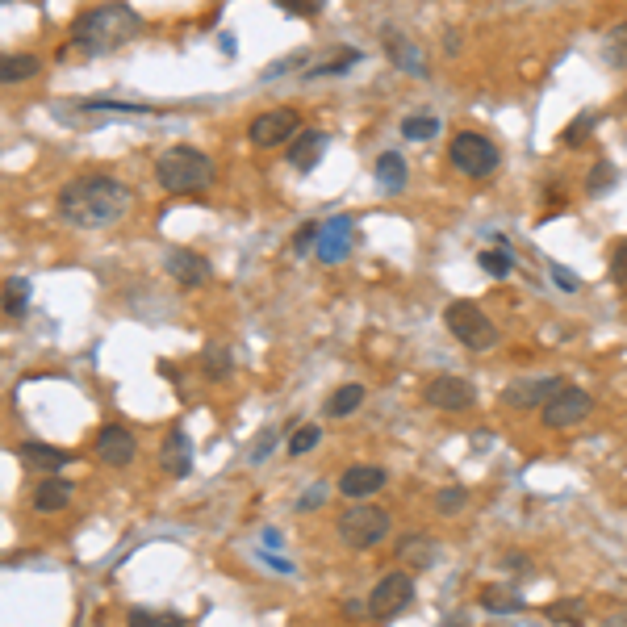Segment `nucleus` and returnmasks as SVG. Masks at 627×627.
I'll list each match as a JSON object with an SVG mask.
<instances>
[{
    "mask_svg": "<svg viewBox=\"0 0 627 627\" xmlns=\"http://www.w3.org/2000/svg\"><path fill=\"white\" fill-rule=\"evenodd\" d=\"M130 209V189L118 176H76L59 189V218L76 230H105Z\"/></svg>",
    "mask_w": 627,
    "mask_h": 627,
    "instance_id": "1",
    "label": "nucleus"
},
{
    "mask_svg": "<svg viewBox=\"0 0 627 627\" xmlns=\"http://www.w3.org/2000/svg\"><path fill=\"white\" fill-rule=\"evenodd\" d=\"M138 34H143V17H138L130 5H97L84 17H76L67 51H84V59H88V55H101V51H118V46H126Z\"/></svg>",
    "mask_w": 627,
    "mask_h": 627,
    "instance_id": "2",
    "label": "nucleus"
},
{
    "mask_svg": "<svg viewBox=\"0 0 627 627\" xmlns=\"http://www.w3.org/2000/svg\"><path fill=\"white\" fill-rule=\"evenodd\" d=\"M155 180L164 193L189 197V193H205L214 184V159L197 147H168L155 159Z\"/></svg>",
    "mask_w": 627,
    "mask_h": 627,
    "instance_id": "3",
    "label": "nucleus"
},
{
    "mask_svg": "<svg viewBox=\"0 0 627 627\" xmlns=\"http://www.w3.org/2000/svg\"><path fill=\"white\" fill-rule=\"evenodd\" d=\"M444 322L452 339H460V347H469V352H494L498 347V327L490 318H485V310L477 306V301H448L444 306Z\"/></svg>",
    "mask_w": 627,
    "mask_h": 627,
    "instance_id": "4",
    "label": "nucleus"
},
{
    "mask_svg": "<svg viewBox=\"0 0 627 627\" xmlns=\"http://www.w3.org/2000/svg\"><path fill=\"white\" fill-rule=\"evenodd\" d=\"M389 536V515L381 506H368V502H352L339 515V540L356 552H368L377 548L381 540Z\"/></svg>",
    "mask_w": 627,
    "mask_h": 627,
    "instance_id": "5",
    "label": "nucleus"
},
{
    "mask_svg": "<svg viewBox=\"0 0 627 627\" xmlns=\"http://www.w3.org/2000/svg\"><path fill=\"white\" fill-rule=\"evenodd\" d=\"M448 155H452V168L464 172V176H490L498 168V147L477 130H460L452 138Z\"/></svg>",
    "mask_w": 627,
    "mask_h": 627,
    "instance_id": "6",
    "label": "nucleus"
},
{
    "mask_svg": "<svg viewBox=\"0 0 627 627\" xmlns=\"http://www.w3.org/2000/svg\"><path fill=\"white\" fill-rule=\"evenodd\" d=\"M410 602H414V577L402 573V569H393L373 586V594H368V619L389 623V619H398Z\"/></svg>",
    "mask_w": 627,
    "mask_h": 627,
    "instance_id": "7",
    "label": "nucleus"
},
{
    "mask_svg": "<svg viewBox=\"0 0 627 627\" xmlns=\"http://www.w3.org/2000/svg\"><path fill=\"white\" fill-rule=\"evenodd\" d=\"M594 410V402H590V393L586 389H577V385H561L552 393V402L540 410V418H544V427L548 431H569V427H577V423H586V414Z\"/></svg>",
    "mask_w": 627,
    "mask_h": 627,
    "instance_id": "8",
    "label": "nucleus"
},
{
    "mask_svg": "<svg viewBox=\"0 0 627 627\" xmlns=\"http://www.w3.org/2000/svg\"><path fill=\"white\" fill-rule=\"evenodd\" d=\"M423 398H427V406H435V410L456 414V410H469V406L477 402V389H473V381H464V377H456V373H444V377L427 381Z\"/></svg>",
    "mask_w": 627,
    "mask_h": 627,
    "instance_id": "9",
    "label": "nucleus"
},
{
    "mask_svg": "<svg viewBox=\"0 0 627 627\" xmlns=\"http://www.w3.org/2000/svg\"><path fill=\"white\" fill-rule=\"evenodd\" d=\"M301 134V122L293 109H268L251 122V143L255 147H285Z\"/></svg>",
    "mask_w": 627,
    "mask_h": 627,
    "instance_id": "10",
    "label": "nucleus"
},
{
    "mask_svg": "<svg viewBox=\"0 0 627 627\" xmlns=\"http://www.w3.org/2000/svg\"><path fill=\"white\" fill-rule=\"evenodd\" d=\"M561 389V377H527V381H510L502 389V406L510 410H544L552 402V393Z\"/></svg>",
    "mask_w": 627,
    "mask_h": 627,
    "instance_id": "11",
    "label": "nucleus"
},
{
    "mask_svg": "<svg viewBox=\"0 0 627 627\" xmlns=\"http://www.w3.org/2000/svg\"><path fill=\"white\" fill-rule=\"evenodd\" d=\"M97 460L109 464V469H126V464L138 456V444H134V435L122 427V423H105L97 431Z\"/></svg>",
    "mask_w": 627,
    "mask_h": 627,
    "instance_id": "12",
    "label": "nucleus"
},
{
    "mask_svg": "<svg viewBox=\"0 0 627 627\" xmlns=\"http://www.w3.org/2000/svg\"><path fill=\"white\" fill-rule=\"evenodd\" d=\"M164 268H168L172 281L184 285V289H201V285L209 281V276H214V268H209L205 255L184 251V247H172V251L164 255Z\"/></svg>",
    "mask_w": 627,
    "mask_h": 627,
    "instance_id": "13",
    "label": "nucleus"
},
{
    "mask_svg": "<svg viewBox=\"0 0 627 627\" xmlns=\"http://www.w3.org/2000/svg\"><path fill=\"white\" fill-rule=\"evenodd\" d=\"M352 239H356V222L339 214L331 222H322V235H318V260L322 264H339L347 260V251H352Z\"/></svg>",
    "mask_w": 627,
    "mask_h": 627,
    "instance_id": "14",
    "label": "nucleus"
},
{
    "mask_svg": "<svg viewBox=\"0 0 627 627\" xmlns=\"http://www.w3.org/2000/svg\"><path fill=\"white\" fill-rule=\"evenodd\" d=\"M385 481L389 477L377 464H352V469H343V477H339V494L360 502V498H373L377 490H385Z\"/></svg>",
    "mask_w": 627,
    "mask_h": 627,
    "instance_id": "15",
    "label": "nucleus"
},
{
    "mask_svg": "<svg viewBox=\"0 0 627 627\" xmlns=\"http://www.w3.org/2000/svg\"><path fill=\"white\" fill-rule=\"evenodd\" d=\"M159 469H164L168 477H189V469H193V444H189V435H184L180 427H172L168 439H164V448H159Z\"/></svg>",
    "mask_w": 627,
    "mask_h": 627,
    "instance_id": "16",
    "label": "nucleus"
},
{
    "mask_svg": "<svg viewBox=\"0 0 627 627\" xmlns=\"http://www.w3.org/2000/svg\"><path fill=\"white\" fill-rule=\"evenodd\" d=\"M72 498H76V485L67 481V477H59V473H51V477H42V481H38V490H34V510H38V515H55V510L72 506Z\"/></svg>",
    "mask_w": 627,
    "mask_h": 627,
    "instance_id": "17",
    "label": "nucleus"
},
{
    "mask_svg": "<svg viewBox=\"0 0 627 627\" xmlns=\"http://www.w3.org/2000/svg\"><path fill=\"white\" fill-rule=\"evenodd\" d=\"M322 151H327V134L322 130H301L293 143H289V164L297 168V172H314L318 168V159H322Z\"/></svg>",
    "mask_w": 627,
    "mask_h": 627,
    "instance_id": "18",
    "label": "nucleus"
},
{
    "mask_svg": "<svg viewBox=\"0 0 627 627\" xmlns=\"http://www.w3.org/2000/svg\"><path fill=\"white\" fill-rule=\"evenodd\" d=\"M17 456H21V464H26L30 473H42V477L59 473L63 464H67V452H59V448H51V444H34V439L17 444Z\"/></svg>",
    "mask_w": 627,
    "mask_h": 627,
    "instance_id": "19",
    "label": "nucleus"
},
{
    "mask_svg": "<svg viewBox=\"0 0 627 627\" xmlns=\"http://www.w3.org/2000/svg\"><path fill=\"white\" fill-rule=\"evenodd\" d=\"M406 180H410L406 159H402L398 151H385V155L377 159V184H381L385 193H402V189H406Z\"/></svg>",
    "mask_w": 627,
    "mask_h": 627,
    "instance_id": "20",
    "label": "nucleus"
},
{
    "mask_svg": "<svg viewBox=\"0 0 627 627\" xmlns=\"http://www.w3.org/2000/svg\"><path fill=\"white\" fill-rule=\"evenodd\" d=\"M201 368L209 381H226L230 373H235V356H230L226 343H205L201 347Z\"/></svg>",
    "mask_w": 627,
    "mask_h": 627,
    "instance_id": "21",
    "label": "nucleus"
},
{
    "mask_svg": "<svg viewBox=\"0 0 627 627\" xmlns=\"http://www.w3.org/2000/svg\"><path fill=\"white\" fill-rule=\"evenodd\" d=\"M360 406H364V385H352V381H347V385H339V389L331 393V398H327L322 414H327V418H347V414H356Z\"/></svg>",
    "mask_w": 627,
    "mask_h": 627,
    "instance_id": "22",
    "label": "nucleus"
},
{
    "mask_svg": "<svg viewBox=\"0 0 627 627\" xmlns=\"http://www.w3.org/2000/svg\"><path fill=\"white\" fill-rule=\"evenodd\" d=\"M38 72H42L38 55H5V59H0V80H5V84H26Z\"/></svg>",
    "mask_w": 627,
    "mask_h": 627,
    "instance_id": "23",
    "label": "nucleus"
},
{
    "mask_svg": "<svg viewBox=\"0 0 627 627\" xmlns=\"http://www.w3.org/2000/svg\"><path fill=\"white\" fill-rule=\"evenodd\" d=\"M126 623L130 627H189V619L176 611H147V607H130Z\"/></svg>",
    "mask_w": 627,
    "mask_h": 627,
    "instance_id": "24",
    "label": "nucleus"
},
{
    "mask_svg": "<svg viewBox=\"0 0 627 627\" xmlns=\"http://www.w3.org/2000/svg\"><path fill=\"white\" fill-rule=\"evenodd\" d=\"M602 55H607L611 67L627 72V21H619V26L607 30V38H602Z\"/></svg>",
    "mask_w": 627,
    "mask_h": 627,
    "instance_id": "25",
    "label": "nucleus"
},
{
    "mask_svg": "<svg viewBox=\"0 0 627 627\" xmlns=\"http://www.w3.org/2000/svg\"><path fill=\"white\" fill-rule=\"evenodd\" d=\"M385 51L393 55V63H402L406 72H427L423 55H418V51H410V42H406V38H398V34H385Z\"/></svg>",
    "mask_w": 627,
    "mask_h": 627,
    "instance_id": "26",
    "label": "nucleus"
},
{
    "mask_svg": "<svg viewBox=\"0 0 627 627\" xmlns=\"http://www.w3.org/2000/svg\"><path fill=\"white\" fill-rule=\"evenodd\" d=\"M26 301H30V281H26V276H9V281H5V314L21 318V314H26Z\"/></svg>",
    "mask_w": 627,
    "mask_h": 627,
    "instance_id": "27",
    "label": "nucleus"
},
{
    "mask_svg": "<svg viewBox=\"0 0 627 627\" xmlns=\"http://www.w3.org/2000/svg\"><path fill=\"white\" fill-rule=\"evenodd\" d=\"M431 548H435V544H431L427 536H402V540H398V548H393V552H398L402 561L431 565V561H435V552H431Z\"/></svg>",
    "mask_w": 627,
    "mask_h": 627,
    "instance_id": "28",
    "label": "nucleus"
},
{
    "mask_svg": "<svg viewBox=\"0 0 627 627\" xmlns=\"http://www.w3.org/2000/svg\"><path fill=\"white\" fill-rule=\"evenodd\" d=\"M322 444V431H318V423H306V427H297L293 435H289V456H310L314 448Z\"/></svg>",
    "mask_w": 627,
    "mask_h": 627,
    "instance_id": "29",
    "label": "nucleus"
},
{
    "mask_svg": "<svg viewBox=\"0 0 627 627\" xmlns=\"http://www.w3.org/2000/svg\"><path fill=\"white\" fill-rule=\"evenodd\" d=\"M615 180H619L615 164H607V159H602V164H594V172L586 176V193H590V197H602V193H607Z\"/></svg>",
    "mask_w": 627,
    "mask_h": 627,
    "instance_id": "30",
    "label": "nucleus"
},
{
    "mask_svg": "<svg viewBox=\"0 0 627 627\" xmlns=\"http://www.w3.org/2000/svg\"><path fill=\"white\" fill-rule=\"evenodd\" d=\"M544 615H548V619H561V623H577V619H582V615H586V602H582V598L548 602V607H544Z\"/></svg>",
    "mask_w": 627,
    "mask_h": 627,
    "instance_id": "31",
    "label": "nucleus"
},
{
    "mask_svg": "<svg viewBox=\"0 0 627 627\" xmlns=\"http://www.w3.org/2000/svg\"><path fill=\"white\" fill-rule=\"evenodd\" d=\"M594 126H598V113H582V118H573L569 126H565V147H577V143H582V138H590L594 134Z\"/></svg>",
    "mask_w": 627,
    "mask_h": 627,
    "instance_id": "32",
    "label": "nucleus"
},
{
    "mask_svg": "<svg viewBox=\"0 0 627 627\" xmlns=\"http://www.w3.org/2000/svg\"><path fill=\"white\" fill-rule=\"evenodd\" d=\"M464 502H469V490H464V485H452V490H439L435 494V510H439V515H456V510H464Z\"/></svg>",
    "mask_w": 627,
    "mask_h": 627,
    "instance_id": "33",
    "label": "nucleus"
},
{
    "mask_svg": "<svg viewBox=\"0 0 627 627\" xmlns=\"http://www.w3.org/2000/svg\"><path fill=\"white\" fill-rule=\"evenodd\" d=\"M360 55L356 51H343L339 59H331V63H318V67H310L306 72V80H322V76H339V72H347V67H352Z\"/></svg>",
    "mask_w": 627,
    "mask_h": 627,
    "instance_id": "34",
    "label": "nucleus"
},
{
    "mask_svg": "<svg viewBox=\"0 0 627 627\" xmlns=\"http://www.w3.org/2000/svg\"><path fill=\"white\" fill-rule=\"evenodd\" d=\"M318 235H322V226H318V222L297 226V235H293V255H310V251H318Z\"/></svg>",
    "mask_w": 627,
    "mask_h": 627,
    "instance_id": "35",
    "label": "nucleus"
},
{
    "mask_svg": "<svg viewBox=\"0 0 627 627\" xmlns=\"http://www.w3.org/2000/svg\"><path fill=\"white\" fill-rule=\"evenodd\" d=\"M402 134H406V138H435V134H439V118H427V113H418V118H406V122H402Z\"/></svg>",
    "mask_w": 627,
    "mask_h": 627,
    "instance_id": "36",
    "label": "nucleus"
},
{
    "mask_svg": "<svg viewBox=\"0 0 627 627\" xmlns=\"http://www.w3.org/2000/svg\"><path fill=\"white\" fill-rule=\"evenodd\" d=\"M611 281L627 289V239H619V243L611 247Z\"/></svg>",
    "mask_w": 627,
    "mask_h": 627,
    "instance_id": "37",
    "label": "nucleus"
},
{
    "mask_svg": "<svg viewBox=\"0 0 627 627\" xmlns=\"http://www.w3.org/2000/svg\"><path fill=\"white\" fill-rule=\"evenodd\" d=\"M281 13H293V17H318L322 13V0H276Z\"/></svg>",
    "mask_w": 627,
    "mask_h": 627,
    "instance_id": "38",
    "label": "nucleus"
},
{
    "mask_svg": "<svg viewBox=\"0 0 627 627\" xmlns=\"http://www.w3.org/2000/svg\"><path fill=\"white\" fill-rule=\"evenodd\" d=\"M481 268L494 272V276H506L510 272V255L506 251H481Z\"/></svg>",
    "mask_w": 627,
    "mask_h": 627,
    "instance_id": "39",
    "label": "nucleus"
},
{
    "mask_svg": "<svg viewBox=\"0 0 627 627\" xmlns=\"http://www.w3.org/2000/svg\"><path fill=\"white\" fill-rule=\"evenodd\" d=\"M481 602H485V607H494V611H515V607H519V598H510V594H502V590H485Z\"/></svg>",
    "mask_w": 627,
    "mask_h": 627,
    "instance_id": "40",
    "label": "nucleus"
},
{
    "mask_svg": "<svg viewBox=\"0 0 627 627\" xmlns=\"http://www.w3.org/2000/svg\"><path fill=\"white\" fill-rule=\"evenodd\" d=\"M272 448H276V431H272V427H264V431H260V439H255V452H251V460H255V464H260V460H268V456H272Z\"/></svg>",
    "mask_w": 627,
    "mask_h": 627,
    "instance_id": "41",
    "label": "nucleus"
},
{
    "mask_svg": "<svg viewBox=\"0 0 627 627\" xmlns=\"http://www.w3.org/2000/svg\"><path fill=\"white\" fill-rule=\"evenodd\" d=\"M84 109H109V113H155L147 105H122V101H88Z\"/></svg>",
    "mask_w": 627,
    "mask_h": 627,
    "instance_id": "42",
    "label": "nucleus"
},
{
    "mask_svg": "<svg viewBox=\"0 0 627 627\" xmlns=\"http://www.w3.org/2000/svg\"><path fill=\"white\" fill-rule=\"evenodd\" d=\"M293 67H301V55H293V59H281V63H272L268 72H264V80H276L281 72H293Z\"/></svg>",
    "mask_w": 627,
    "mask_h": 627,
    "instance_id": "43",
    "label": "nucleus"
},
{
    "mask_svg": "<svg viewBox=\"0 0 627 627\" xmlns=\"http://www.w3.org/2000/svg\"><path fill=\"white\" fill-rule=\"evenodd\" d=\"M552 276H556V285H561V289H577L573 272H565V268H552Z\"/></svg>",
    "mask_w": 627,
    "mask_h": 627,
    "instance_id": "44",
    "label": "nucleus"
},
{
    "mask_svg": "<svg viewBox=\"0 0 627 627\" xmlns=\"http://www.w3.org/2000/svg\"><path fill=\"white\" fill-rule=\"evenodd\" d=\"M322 498H327V490H322V485H318V490H310L306 498H301V506H314V502H322Z\"/></svg>",
    "mask_w": 627,
    "mask_h": 627,
    "instance_id": "45",
    "label": "nucleus"
},
{
    "mask_svg": "<svg viewBox=\"0 0 627 627\" xmlns=\"http://www.w3.org/2000/svg\"><path fill=\"white\" fill-rule=\"evenodd\" d=\"M602 627H627V611H619V615H611L607 623H602Z\"/></svg>",
    "mask_w": 627,
    "mask_h": 627,
    "instance_id": "46",
    "label": "nucleus"
},
{
    "mask_svg": "<svg viewBox=\"0 0 627 627\" xmlns=\"http://www.w3.org/2000/svg\"><path fill=\"white\" fill-rule=\"evenodd\" d=\"M623 105H627V97H623Z\"/></svg>",
    "mask_w": 627,
    "mask_h": 627,
    "instance_id": "47",
    "label": "nucleus"
},
{
    "mask_svg": "<svg viewBox=\"0 0 627 627\" xmlns=\"http://www.w3.org/2000/svg\"><path fill=\"white\" fill-rule=\"evenodd\" d=\"M5 5H9V0H5Z\"/></svg>",
    "mask_w": 627,
    "mask_h": 627,
    "instance_id": "48",
    "label": "nucleus"
}]
</instances>
